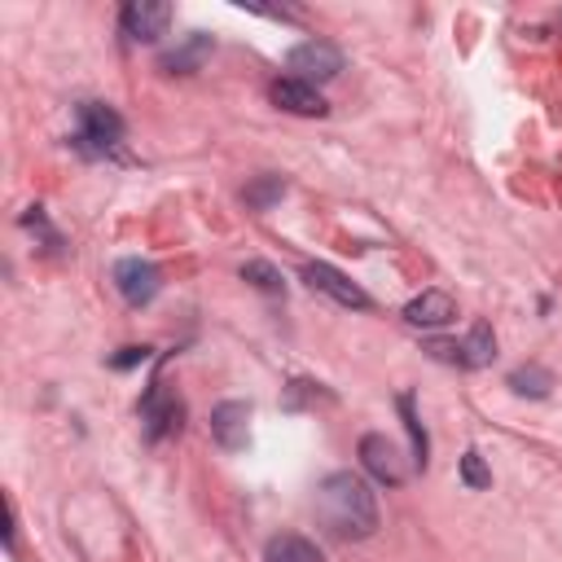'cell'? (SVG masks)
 Wrapping results in <instances>:
<instances>
[{
	"label": "cell",
	"mask_w": 562,
	"mask_h": 562,
	"mask_svg": "<svg viewBox=\"0 0 562 562\" xmlns=\"http://www.w3.org/2000/svg\"><path fill=\"white\" fill-rule=\"evenodd\" d=\"M316 518L342 540H364L378 531V496L360 474L334 470L316 487Z\"/></svg>",
	"instance_id": "obj_1"
},
{
	"label": "cell",
	"mask_w": 562,
	"mask_h": 562,
	"mask_svg": "<svg viewBox=\"0 0 562 562\" xmlns=\"http://www.w3.org/2000/svg\"><path fill=\"white\" fill-rule=\"evenodd\" d=\"M123 140V119L105 105V101H83L79 105V132H75V145L83 154H110L114 145Z\"/></svg>",
	"instance_id": "obj_2"
},
{
	"label": "cell",
	"mask_w": 562,
	"mask_h": 562,
	"mask_svg": "<svg viewBox=\"0 0 562 562\" xmlns=\"http://www.w3.org/2000/svg\"><path fill=\"white\" fill-rule=\"evenodd\" d=\"M285 66H290V79H303V83L316 88V83H329L342 70V53L329 40H303V44L290 48Z\"/></svg>",
	"instance_id": "obj_3"
},
{
	"label": "cell",
	"mask_w": 562,
	"mask_h": 562,
	"mask_svg": "<svg viewBox=\"0 0 562 562\" xmlns=\"http://www.w3.org/2000/svg\"><path fill=\"white\" fill-rule=\"evenodd\" d=\"M114 290L123 294V303H132V307H145L154 294H158V285H162V272L149 263V259H119L114 263Z\"/></svg>",
	"instance_id": "obj_4"
},
{
	"label": "cell",
	"mask_w": 562,
	"mask_h": 562,
	"mask_svg": "<svg viewBox=\"0 0 562 562\" xmlns=\"http://www.w3.org/2000/svg\"><path fill=\"white\" fill-rule=\"evenodd\" d=\"M167 22H171V4H162V0H132V4H123V35L132 44L162 40Z\"/></svg>",
	"instance_id": "obj_5"
},
{
	"label": "cell",
	"mask_w": 562,
	"mask_h": 562,
	"mask_svg": "<svg viewBox=\"0 0 562 562\" xmlns=\"http://www.w3.org/2000/svg\"><path fill=\"white\" fill-rule=\"evenodd\" d=\"M360 465H364L378 483H386V487H400V483L408 479V465L400 461V448H395L386 435H364V439H360Z\"/></svg>",
	"instance_id": "obj_6"
},
{
	"label": "cell",
	"mask_w": 562,
	"mask_h": 562,
	"mask_svg": "<svg viewBox=\"0 0 562 562\" xmlns=\"http://www.w3.org/2000/svg\"><path fill=\"white\" fill-rule=\"evenodd\" d=\"M303 281H307L316 294H329V299L342 303V307H356V312L369 307V294H364L356 281H347L334 263H307V268H303Z\"/></svg>",
	"instance_id": "obj_7"
},
{
	"label": "cell",
	"mask_w": 562,
	"mask_h": 562,
	"mask_svg": "<svg viewBox=\"0 0 562 562\" xmlns=\"http://www.w3.org/2000/svg\"><path fill=\"white\" fill-rule=\"evenodd\" d=\"M211 435H215V443L228 448V452L246 448V439H250V404H241V400L215 404V413H211Z\"/></svg>",
	"instance_id": "obj_8"
},
{
	"label": "cell",
	"mask_w": 562,
	"mask_h": 562,
	"mask_svg": "<svg viewBox=\"0 0 562 562\" xmlns=\"http://www.w3.org/2000/svg\"><path fill=\"white\" fill-rule=\"evenodd\" d=\"M268 97H272V105H281V110H290V114H303V119H321L329 105H325V97L312 88V83H303V79H277L272 88H268Z\"/></svg>",
	"instance_id": "obj_9"
},
{
	"label": "cell",
	"mask_w": 562,
	"mask_h": 562,
	"mask_svg": "<svg viewBox=\"0 0 562 562\" xmlns=\"http://www.w3.org/2000/svg\"><path fill=\"white\" fill-rule=\"evenodd\" d=\"M180 413H184L180 400L167 395L162 382H154L149 395L140 400V417H145V435H149V439H162L167 430H176V426H180Z\"/></svg>",
	"instance_id": "obj_10"
},
{
	"label": "cell",
	"mask_w": 562,
	"mask_h": 562,
	"mask_svg": "<svg viewBox=\"0 0 562 562\" xmlns=\"http://www.w3.org/2000/svg\"><path fill=\"white\" fill-rule=\"evenodd\" d=\"M452 316H457V303H452V294H443V290H422V294L408 299V307H404V321L417 325V329H439V325H448Z\"/></svg>",
	"instance_id": "obj_11"
},
{
	"label": "cell",
	"mask_w": 562,
	"mask_h": 562,
	"mask_svg": "<svg viewBox=\"0 0 562 562\" xmlns=\"http://www.w3.org/2000/svg\"><path fill=\"white\" fill-rule=\"evenodd\" d=\"M263 562H325V553H321L307 536L281 531V536H272V540L263 544Z\"/></svg>",
	"instance_id": "obj_12"
},
{
	"label": "cell",
	"mask_w": 562,
	"mask_h": 562,
	"mask_svg": "<svg viewBox=\"0 0 562 562\" xmlns=\"http://www.w3.org/2000/svg\"><path fill=\"white\" fill-rule=\"evenodd\" d=\"M461 351H465V369H483V364H492V356H496V338H492V329H487V325H474L470 338L461 342Z\"/></svg>",
	"instance_id": "obj_13"
},
{
	"label": "cell",
	"mask_w": 562,
	"mask_h": 562,
	"mask_svg": "<svg viewBox=\"0 0 562 562\" xmlns=\"http://www.w3.org/2000/svg\"><path fill=\"white\" fill-rule=\"evenodd\" d=\"M509 386H514L518 395H536V400H544V395H549V386H553V373H549V369H540V364H522V369H514V373H509Z\"/></svg>",
	"instance_id": "obj_14"
},
{
	"label": "cell",
	"mask_w": 562,
	"mask_h": 562,
	"mask_svg": "<svg viewBox=\"0 0 562 562\" xmlns=\"http://www.w3.org/2000/svg\"><path fill=\"white\" fill-rule=\"evenodd\" d=\"M400 413H404V426H408V435H413V465H417V470H426L430 439H426V430H422V417H417V408H413V395H408V391L400 395Z\"/></svg>",
	"instance_id": "obj_15"
},
{
	"label": "cell",
	"mask_w": 562,
	"mask_h": 562,
	"mask_svg": "<svg viewBox=\"0 0 562 562\" xmlns=\"http://www.w3.org/2000/svg\"><path fill=\"white\" fill-rule=\"evenodd\" d=\"M241 281H250V285L263 290V294H285L281 272H277L272 263H263V259H246V263H241Z\"/></svg>",
	"instance_id": "obj_16"
},
{
	"label": "cell",
	"mask_w": 562,
	"mask_h": 562,
	"mask_svg": "<svg viewBox=\"0 0 562 562\" xmlns=\"http://www.w3.org/2000/svg\"><path fill=\"white\" fill-rule=\"evenodd\" d=\"M281 193H285V180H281V176H263L259 184H250V189H246V202H250L255 211H268Z\"/></svg>",
	"instance_id": "obj_17"
},
{
	"label": "cell",
	"mask_w": 562,
	"mask_h": 562,
	"mask_svg": "<svg viewBox=\"0 0 562 562\" xmlns=\"http://www.w3.org/2000/svg\"><path fill=\"white\" fill-rule=\"evenodd\" d=\"M202 53H206V35H193L180 53H167L162 66H167V70H193V66L202 61Z\"/></svg>",
	"instance_id": "obj_18"
},
{
	"label": "cell",
	"mask_w": 562,
	"mask_h": 562,
	"mask_svg": "<svg viewBox=\"0 0 562 562\" xmlns=\"http://www.w3.org/2000/svg\"><path fill=\"white\" fill-rule=\"evenodd\" d=\"M461 483H465V487H474V492H483V487L492 483V470L483 465V457H479L474 448L461 457Z\"/></svg>",
	"instance_id": "obj_19"
},
{
	"label": "cell",
	"mask_w": 562,
	"mask_h": 562,
	"mask_svg": "<svg viewBox=\"0 0 562 562\" xmlns=\"http://www.w3.org/2000/svg\"><path fill=\"white\" fill-rule=\"evenodd\" d=\"M140 360H149V347H123L110 364H114V369H132V364H140Z\"/></svg>",
	"instance_id": "obj_20"
}]
</instances>
